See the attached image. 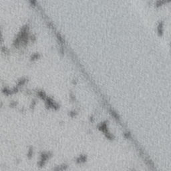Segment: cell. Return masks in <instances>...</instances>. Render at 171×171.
<instances>
[{
	"label": "cell",
	"instance_id": "7a4b0ae2",
	"mask_svg": "<svg viewBox=\"0 0 171 171\" xmlns=\"http://www.w3.org/2000/svg\"><path fill=\"white\" fill-rule=\"evenodd\" d=\"M1 39H2V36H1V31H0V41H1Z\"/></svg>",
	"mask_w": 171,
	"mask_h": 171
},
{
	"label": "cell",
	"instance_id": "6da1fadb",
	"mask_svg": "<svg viewBox=\"0 0 171 171\" xmlns=\"http://www.w3.org/2000/svg\"><path fill=\"white\" fill-rule=\"evenodd\" d=\"M48 158H49V155H48V154H41L40 161H39V165L41 166L44 165L46 161H47Z\"/></svg>",
	"mask_w": 171,
	"mask_h": 171
}]
</instances>
